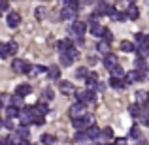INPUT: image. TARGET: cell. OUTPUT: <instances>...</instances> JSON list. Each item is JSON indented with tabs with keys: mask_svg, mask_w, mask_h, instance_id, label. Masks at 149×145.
Instances as JSON below:
<instances>
[{
	"mask_svg": "<svg viewBox=\"0 0 149 145\" xmlns=\"http://www.w3.org/2000/svg\"><path fill=\"white\" fill-rule=\"evenodd\" d=\"M30 68H32V66L26 60H23V58H15V60L11 62V70H13L15 74H29Z\"/></svg>",
	"mask_w": 149,
	"mask_h": 145,
	"instance_id": "obj_1",
	"label": "cell"
},
{
	"mask_svg": "<svg viewBox=\"0 0 149 145\" xmlns=\"http://www.w3.org/2000/svg\"><path fill=\"white\" fill-rule=\"evenodd\" d=\"M68 115L72 117V121H74V119H83V117H85V104L77 102V104L70 105V109H68Z\"/></svg>",
	"mask_w": 149,
	"mask_h": 145,
	"instance_id": "obj_2",
	"label": "cell"
},
{
	"mask_svg": "<svg viewBox=\"0 0 149 145\" xmlns=\"http://www.w3.org/2000/svg\"><path fill=\"white\" fill-rule=\"evenodd\" d=\"M76 100L81 102V104H93L95 102V91H79L76 92Z\"/></svg>",
	"mask_w": 149,
	"mask_h": 145,
	"instance_id": "obj_3",
	"label": "cell"
},
{
	"mask_svg": "<svg viewBox=\"0 0 149 145\" xmlns=\"http://www.w3.org/2000/svg\"><path fill=\"white\" fill-rule=\"evenodd\" d=\"M72 124H74V128H76V132H83V130H87L89 126H93V121H91V117H83V119H74Z\"/></svg>",
	"mask_w": 149,
	"mask_h": 145,
	"instance_id": "obj_4",
	"label": "cell"
},
{
	"mask_svg": "<svg viewBox=\"0 0 149 145\" xmlns=\"http://www.w3.org/2000/svg\"><path fill=\"white\" fill-rule=\"evenodd\" d=\"M85 23L83 21H74L72 23V26H70V36L72 38H77V36H83L85 34Z\"/></svg>",
	"mask_w": 149,
	"mask_h": 145,
	"instance_id": "obj_5",
	"label": "cell"
},
{
	"mask_svg": "<svg viewBox=\"0 0 149 145\" xmlns=\"http://www.w3.org/2000/svg\"><path fill=\"white\" fill-rule=\"evenodd\" d=\"M143 77H146V74H143V72L132 70V72H127V76H125V83H127V85H132V83H136V81H142Z\"/></svg>",
	"mask_w": 149,
	"mask_h": 145,
	"instance_id": "obj_6",
	"label": "cell"
},
{
	"mask_svg": "<svg viewBox=\"0 0 149 145\" xmlns=\"http://www.w3.org/2000/svg\"><path fill=\"white\" fill-rule=\"evenodd\" d=\"M19 121H21V124H29V123H32V108H23V109H19V117H17Z\"/></svg>",
	"mask_w": 149,
	"mask_h": 145,
	"instance_id": "obj_7",
	"label": "cell"
},
{
	"mask_svg": "<svg viewBox=\"0 0 149 145\" xmlns=\"http://www.w3.org/2000/svg\"><path fill=\"white\" fill-rule=\"evenodd\" d=\"M113 11H115V8L109 6V4H106V2H98V4H96V8H95V13L96 15H111Z\"/></svg>",
	"mask_w": 149,
	"mask_h": 145,
	"instance_id": "obj_8",
	"label": "cell"
},
{
	"mask_svg": "<svg viewBox=\"0 0 149 145\" xmlns=\"http://www.w3.org/2000/svg\"><path fill=\"white\" fill-rule=\"evenodd\" d=\"M58 89L62 91V94H76V87H74L72 81H66V79L58 81Z\"/></svg>",
	"mask_w": 149,
	"mask_h": 145,
	"instance_id": "obj_9",
	"label": "cell"
},
{
	"mask_svg": "<svg viewBox=\"0 0 149 145\" xmlns=\"http://www.w3.org/2000/svg\"><path fill=\"white\" fill-rule=\"evenodd\" d=\"M6 21H8V26H10V28H15V26L21 23V15H19L17 11H10L8 17H6Z\"/></svg>",
	"mask_w": 149,
	"mask_h": 145,
	"instance_id": "obj_10",
	"label": "cell"
},
{
	"mask_svg": "<svg viewBox=\"0 0 149 145\" xmlns=\"http://www.w3.org/2000/svg\"><path fill=\"white\" fill-rule=\"evenodd\" d=\"M76 15H77V10H74V8H62L61 10L62 21H72V19H76Z\"/></svg>",
	"mask_w": 149,
	"mask_h": 145,
	"instance_id": "obj_11",
	"label": "cell"
},
{
	"mask_svg": "<svg viewBox=\"0 0 149 145\" xmlns=\"http://www.w3.org/2000/svg\"><path fill=\"white\" fill-rule=\"evenodd\" d=\"M117 64H119V58H117V55L109 53V55H106V57H104V66H106V68H108V70L115 68Z\"/></svg>",
	"mask_w": 149,
	"mask_h": 145,
	"instance_id": "obj_12",
	"label": "cell"
},
{
	"mask_svg": "<svg viewBox=\"0 0 149 145\" xmlns=\"http://www.w3.org/2000/svg\"><path fill=\"white\" fill-rule=\"evenodd\" d=\"M72 47H74V45H72V42H70V40H66V38H64V40H61V42L57 44V49H58V53H61V55L68 53V51L72 49Z\"/></svg>",
	"mask_w": 149,
	"mask_h": 145,
	"instance_id": "obj_13",
	"label": "cell"
},
{
	"mask_svg": "<svg viewBox=\"0 0 149 145\" xmlns=\"http://www.w3.org/2000/svg\"><path fill=\"white\" fill-rule=\"evenodd\" d=\"M30 92H32V87L30 85H26V83H23V85H17V89H15V94L17 96H29Z\"/></svg>",
	"mask_w": 149,
	"mask_h": 145,
	"instance_id": "obj_14",
	"label": "cell"
},
{
	"mask_svg": "<svg viewBox=\"0 0 149 145\" xmlns=\"http://www.w3.org/2000/svg\"><path fill=\"white\" fill-rule=\"evenodd\" d=\"M89 30H91L93 36H104V32H106V28L100 26L98 23H89Z\"/></svg>",
	"mask_w": 149,
	"mask_h": 145,
	"instance_id": "obj_15",
	"label": "cell"
},
{
	"mask_svg": "<svg viewBox=\"0 0 149 145\" xmlns=\"http://www.w3.org/2000/svg\"><path fill=\"white\" fill-rule=\"evenodd\" d=\"M74 142H76L77 145H83V143L91 142V138L87 136V132H76V136H74Z\"/></svg>",
	"mask_w": 149,
	"mask_h": 145,
	"instance_id": "obj_16",
	"label": "cell"
},
{
	"mask_svg": "<svg viewBox=\"0 0 149 145\" xmlns=\"http://www.w3.org/2000/svg\"><path fill=\"white\" fill-rule=\"evenodd\" d=\"M96 51H98V53H102L104 57H106V55H109V53H111V49H109V42H106V40L98 42V45H96Z\"/></svg>",
	"mask_w": 149,
	"mask_h": 145,
	"instance_id": "obj_17",
	"label": "cell"
},
{
	"mask_svg": "<svg viewBox=\"0 0 149 145\" xmlns=\"http://www.w3.org/2000/svg\"><path fill=\"white\" fill-rule=\"evenodd\" d=\"M85 132H87V136H89V138H91V139H98L100 136H102L100 128H98V126H95V124H93V126H89V128H87V130H85Z\"/></svg>",
	"mask_w": 149,
	"mask_h": 145,
	"instance_id": "obj_18",
	"label": "cell"
},
{
	"mask_svg": "<svg viewBox=\"0 0 149 145\" xmlns=\"http://www.w3.org/2000/svg\"><path fill=\"white\" fill-rule=\"evenodd\" d=\"M127 17H128V19H138V17H140V10H138V6L130 4V6L127 8Z\"/></svg>",
	"mask_w": 149,
	"mask_h": 145,
	"instance_id": "obj_19",
	"label": "cell"
},
{
	"mask_svg": "<svg viewBox=\"0 0 149 145\" xmlns=\"http://www.w3.org/2000/svg\"><path fill=\"white\" fill-rule=\"evenodd\" d=\"M109 72H111V77H119V79H123V77L127 76V74H125V70H123V66H119V64H117L115 68H111Z\"/></svg>",
	"mask_w": 149,
	"mask_h": 145,
	"instance_id": "obj_20",
	"label": "cell"
},
{
	"mask_svg": "<svg viewBox=\"0 0 149 145\" xmlns=\"http://www.w3.org/2000/svg\"><path fill=\"white\" fill-rule=\"evenodd\" d=\"M47 76H49V79L57 81L58 77H61V70H58V66H51V68L47 70Z\"/></svg>",
	"mask_w": 149,
	"mask_h": 145,
	"instance_id": "obj_21",
	"label": "cell"
},
{
	"mask_svg": "<svg viewBox=\"0 0 149 145\" xmlns=\"http://www.w3.org/2000/svg\"><path fill=\"white\" fill-rule=\"evenodd\" d=\"M121 51H125V53H134L136 47H134V44H132V42L123 40V42H121Z\"/></svg>",
	"mask_w": 149,
	"mask_h": 145,
	"instance_id": "obj_22",
	"label": "cell"
},
{
	"mask_svg": "<svg viewBox=\"0 0 149 145\" xmlns=\"http://www.w3.org/2000/svg\"><path fill=\"white\" fill-rule=\"evenodd\" d=\"M0 104L2 105H13V96L8 94V92H2L0 94Z\"/></svg>",
	"mask_w": 149,
	"mask_h": 145,
	"instance_id": "obj_23",
	"label": "cell"
},
{
	"mask_svg": "<svg viewBox=\"0 0 149 145\" xmlns=\"http://www.w3.org/2000/svg\"><path fill=\"white\" fill-rule=\"evenodd\" d=\"M109 85H111L113 89H117V91L127 87V83H123V79H119V77H111V79H109Z\"/></svg>",
	"mask_w": 149,
	"mask_h": 145,
	"instance_id": "obj_24",
	"label": "cell"
},
{
	"mask_svg": "<svg viewBox=\"0 0 149 145\" xmlns=\"http://www.w3.org/2000/svg\"><path fill=\"white\" fill-rule=\"evenodd\" d=\"M47 70H49V68H45V66L36 64V66H32V68H30L29 76H38V74H44V72H47Z\"/></svg>",
	"mask_w": 149,
	"mask_h": 145,
	"instance_id": "obj_25",
	"label": "cell"
},
{
	"mask_svg": "<svg viewBox=\"0 0 149 145\" xmlns=\"http://www.w3.org/2000/svg\"><path fill=\"white\" fill-rule=\"evenodd\" d=\"M134 96H136V102H140V104H146L149 100V92H146V91H138Z\"/></svg>",
	"mask_w": 149,
	"mask_h": 145,
	"instance_id": "obj_26",
	"label": "cell"
},
{
	"mask_svg": "<svg viewBox=\"0 0 149 145\" xmlns=\"http://www.w3.org/2000/svg\"><path fill=\"white\" fill-rule=\"evenodd\" d=\"M6 117L8 119H13V117H19V109L15 105H8L6 108Z\"/></svg>",
	"mask_w": 149,
	"mask_h": 145,
	"instance_id": "obj_27",
	"label": "cell"
},
{
	"mask_svg": "<svg viewBox=\"0 0 149 145\" xmlns=\"http://www.w3.org/2000/svg\"><path fill=\"white\" fill-rule=\"evenodd\" d=\"M72 62H74V58L70 57L68 53L61 55V66H64V68H68V66H72Z\"/></svg>",
	"mask_w": 149,
	"mask_h": 145,
	"instance_id": "obj_28",
	"label": "cell"
},
{
	"mask_svg": "<svg viewBox=\"0 0 149 145\" xmlns=\"http://www.w3.org/2000/svg\"><path fill=\"white\" fill-rule=\"evenodd\" d=\"M134 66H136V70H138V72H143V74H146V70H147V64H146V58H136Z\"/></svg>",
	"mask_w": 149,
	"mask_h": 145,
	"instance_id": "obj_29",
	"label": "cell"
},
{
	"mask_svg": "<svg viewBox=\"0 0 149 145\" xmlns=\"http://www.w3.org/2000/svg\"><path fill=\"white\" fill-rule=\"evenodd\" d=\"M45 13H47V11H45V6H38L36 11H34V15H36L38 21H44V19H45Z\"/></svg>",
	"mask_w": 149,
	"mask_h": 145,
	"instance_id": "obj_30",
	"label": "cell"
},
{
	"mask_svg": "<svg viewBox=\"0 0 149 145\" xmlns=\"http://www.w3.org/2000/svg\"><path fill=\"white\" fill-rule=\"evenodd\" d=\"M29 134H30V130L25 126V124H21V126L17 128V136H19L21 139H26V138H29Z\"/></svg>",
	"mask_w": 149,
	"mask_h": 145,
	"instance_id": "obj_31",
	"label": "cell"
},
{
	"mask_svg": "<svg viewBox=\"0 0 149 145\" xmlns=\"http://www.w3.org/2000/svg\"><path fill=\"white\" fill-rule=\"evenodd\" d=\"M102 138L106 139V142H109V139L113 138V128H109V126H106L104 130H102Z\"/></svg>",
	"mask_w": 149,
	"mask_h": 145,
	"instance_id": "obj_32",
	"label": "cell"
},
{
	"mask_svg": "<svg viewBox=\"0 0 149 145\" xmlns=\"http://www.w3.org/2000/svg\"><path fill=\"white\" fill-rule=\"evenodd\" d=\"M138 57L140 58H147L149 57V47L147 45H140L138 47Z\"/></svg>",
	"mask_w": 149,
	"mask_h": 145,
	"instance_id": "obj_33",
	"label": "cell"
},
{
	"mask_svg": "<svg viewBox=\"0 0 149 145\" xmlns=\"http://www.w3.org/2000/svg\"><path fill=\"white\" fill-rule=\"evenodd\" d=\"M128 113H130L132 117H140L142 115V111H140V108L136 104H132V105H128Z\"/></svg>",
	"mask_w": 149,
	"mask_h": 145,
	"instance_id": "obj_34",
	"label": "cell"
},
{
	"mask_svg": "<svg viewBox=\"0 0 149 145\" xmlns=\"http://www.w3.org/2000/svg\"><path fill=\"white\" fill-rule=\"evenodd\" d=\"M13 105H15V108H25V98H23V96H17V94H15L13 96Z\"/></svg>",
	"mask_w": 149,
	"mask_h": 145,
	"instance_id": "obj_35",
	"label": "cell"
},
{
	"mask_svg": "<svg viewBox=\"0 0 149 145\" xmlns=\"http://www.w3.org/2000/svg\"><path fill=\"white\" fill-rule=\"evenodd\" d=\"M32 123L40 126V124L45 123V117H44V115H38V113H32Z\"/></svg>",
	"mask_w": 149,
	"mask_h": 145,
	"instance_id": "obj_36",
	"label": "cell"
},
{
	"mask_svg": "<svg viewBox=\"0 0 149 145\" xmlns=\"http://www.w3.org/2000/svg\"><path fill=\"white\" fill-rule=\"evenodd\" d=\"M42 143H44V145H53V143H55V136L44 134V136H42Z\"/></svg>",
	"mask_w": 149,
	"mask_h": 145,
	"instance_id": "obj_37",
	"label": "cell"
},
{
	"mask_svg": "<svg viewBox=\"0 0 149 145\" xmlns=\"http://www.w3.org/2000/svg\"><path fill=\"white\" fill-rule=\"evenodd\" d=\"M146 40H147V34H143V32L136 34V44L138 45H146Z\"/></svg>",
	"mask_w": 149,
	"mask_h": 145,
	"instance_id": "obj_38",
	"label": "cell"
},
{
	"mask_svg": "<svg viewBox=\"0 0 149 145\" xmlns=\"http://www.w3.org/2000/svg\"><path fill=\"white\" fill-rule=\"evenodd\" d=\"M8 55H10V51H8V44H0V58H6Z\"/></svg>",
	"mask_w": 149,
	"mask_h": 145,
	"instance_id": "obj_39",
	"label": "cell"
},
{
	"mask_svg": "<svg viewBox=\"0 0 149 145\" xmlns=\"http://www.w3.org/2000/svg\"><path fill=\"white\" fill-rule=\"evenodd\" d=\"M17 42H10V44H8V51H10V55H15L17 53Z\"/></svg>",
	"mask_w": 149,
	"mask_h": 145,
	"instance_id": "obj_40",
	"label": "cell"
},
{
	"mask_svg": "<svg viewBox=\"0 0 149 145\" xmlns=\"http://www.w3.org/2000/svg\"><path fill=\"white\" fill-rule=\"evenodd\" d=\"M42 96H44V100H53V98H55L53 96V89H45Z\"/></svg>",
	"mask_w": 149,
	"mask_h": 145,
	"instance_id": "obj_41",
	"label": "cell"
},
{
	"mask_svg": "<svg viewBox=\"0 0 149 145\" xmlns=\"http://www.w3.org/2000/svg\"><path fill=\"white\" fill-rule=\"evenodd\" d=\"M130 136H132V138H136V139L140 138V128H138V124H134V126L130 128Z\"/></svg>",
	"mask_w": 149,
	"mask_h": 145,
	"instance_id": "obj_42",
	"label": "cell"
},
{
	"mask_svg": "<svg viewBox=\"0 0 149 145\" xmlns=\"http://www.w3.org/2000/svg\"><path fill=\"white\" fill-rule=\"evenodd\" d=\"M76 76H77V77H85V79H87V77H89V74H87V70H85V68H77Z\"/></svg>",
	"mask_w": 149,
	"mask_h": 145,
	"instance_id": "obj_43",
	"label": "cell"
},
{
	"mask_svg": "<svg viewBox=\"0 0 149 145\" xmlns=\"http://www.w3.org/2000/svg\"><path fill=\"white\" fill-rule=\"evenodd\" d=\"M8 10H10L8 0H0V13H2V11H8Z\"/></svg>",
	"mask_w": 149,
	"mask_h": 145,
	"instance_id": "obj_44",
	"label": "cell"
},
{
	"mask_svg": "<svg viewBox=\"0 0 149 145\" xmlns=\"http://www.w3.org/2000/svg\"><path fill=\"white\" fill-rule=\"evenodd\" d=\"M58 4H61L62 8H72L74 6V0H58Z\"/></svg>",
	"mask_w": 149,
	"mask_h": 145,
	"instance_id": "obj_45",
	"label": "cell"
},
{
	"mask_svg": "<svg viewBox=\"0 0 149 145\" xmlns=\"http://www.w3.org/2000/svg\"><path fill=\"white\" fill-rule=\"evenodd\" d=\"M102 38H104V40H106V42H109V44H111V40H113V34H111V32H109V30H108V28H106V32H104V36H102Z\"/></svg>",
	"mask_w": 149,
	"mask_h": 145,
	"instance_id": "obj_46",
	"label": "cell"
},
{
	"mask_svg": "<svg viewBox=\"0 0 149 145\" xmlns=\"http://www.w3.org/2000/svg\"><path fill=\"white\" fill-rule=\"evenodd\" d=\"M68 55H70V57H72V58H74V60H76V58H77V57H79V51H77L76 47H72V49H70V51H68Z\"/></svg>",
	"mask_w": 149,
	"mask_h": 145,
	"instance_id": "obj_47",
	"label": "cell"
},
{
	"mask_svg": "<svg viewBox=\"0 0 149 145\" xmlns=\"http://www.w3.org/2000/svg\"><path fill=\"white\" fill-rule=\"evenodd\" d=\"M0 145H13V142H11V138H2L0 139Z\"/></svg>",
	"mask_w": 149,
	"mask_h": 145,
	"instance_id": "obj_48",
	"label": "cell"
},
{
	"mask_svg": "<svg viewBox=\"0 0 149 145\" xmlns=\"http://www.w3.org/2000/svg\"><path fill=\"white\" fill-rule=\"evenodd\" d=\"M115 145H127V139H125V138H117L115 139Z\"/></svg>",
	"mask_w": 149,
	"mask_h": 145,
	"instance_id": "obj_49",
	"label": "cell"
},
{
	"mask_svg": "<svg viewBox=\"0 0 149 145\" xmlns=\"http://www.w3.org/2000/svg\"><path fill=\"white\" fill-rule=\"evenodd\" d=\"M89 79H96V81H98V74H96V72H91V74H89Z\"/></svg>",
	"mask_w": 149,
	"mask_h": 145,
	"instance_id": "obj_50",
	"label": "cell"
},
{
	"mask_svg": "<svg viewBox=\"0 0 149 145\" xmlns=\"http://www.w3.org/2000/svg\"><path fill=\"white\" fill-rule=\"evenodd\" d=\"M19 145H30V142H26V139H21V142H19Z\"/></svg>",
	"mask_w": 149,
	"mask_h": 145,
	"instance_id": "obj_51",
	"label": "cell"
},
{
	"mask_svg": "<svg viewBox=\"0 0 149 145\" xmlns=\"http://www.w3.org/2000/svg\"><path fill=\"white\" fill-rule=\"evenodd\" d=\"M143 105H146V111L149 113V100H147V102H146V104H143Z\"/></svg>",
	"mask_w": 149,
	"mask_h": 145,
	"instance_id": "obj_52",
	"label": "cell"
},
{
	"mask_svg": "<svg viewBox=\"0 0 149 145\" xmlns=\"http://www.w3.org/2000/svg\"><path fill=\"white\" fill-rule=\"evenodd\" d=\"M4 126V123H2V119H0V128H2Z\"/></svg>",
	"mask_w": 149,
	"mask_h": 145,
	"instance_id": "obj_53",
	"label": "cell"
},
{
	"mask_svg": "<svg viewBox=\"0 0 149 145\" xmlns=\"http://www.w3.org/2000/svg\"><path fill=\"white\" fill-rule=\"evenodd\" d=\"M106 145H115V143H106Z\"/></svg>",
	"mask_w": 149,
	"mask_h": 145,
	"instance_id": "obj_54",
	"label": "cell"
},
{
	"mask_svg": "<svg viewBox=\"0 0 149 145\" xmlns=\"http://www.w3.org/2000/svg\"><path fill=\"white\" fill-rule=\"evenodd\" d=\"M0 111H2V104H0Z\"/></svg>",
	"mask_w": 149,
	"mask_h": 145,
	"instance_id": "obj_55",
	"label": "cell"
},
{
	"mask_svg": "<svg viewBox=\"0 0 149 145\" xmlns=\"http://www.w3.org/2000/svg\"><path fill=\"white\" fill-rule=\"evenodd\" d=\"M128 2H134V0H128Z\"/></svg>",
	"mask_w": 149,
	"mask_h": 145,
	"instance_id": "obj_56",
	"label": "cell"
}]
</instances>
